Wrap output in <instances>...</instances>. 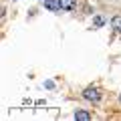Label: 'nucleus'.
I'll return each instance as SVG.
<instances>
[{
  "label": "nucleus",
  "instance_id": "nucleus-5",
  "mask_svg": "<svg viewBox=\"0 0 121 121\" xmlns=\"http://www.w3.org/2000/svg\"><path fill=\"white\" fill-rule=\"evenodd\" d=\"M111 28L115 30V32H121V16H119V14L111 18Z\"/></svg>",
  "mask_w": 121,
  "mask_h": 121
},
{
  "label": "nucleus",
  "instance_id": "nucleus-7",
  "mask_svg": "<svg viewBox=\"0 0 121 121\" xmlns=\"http://www.w3.org/2000/svg\"><path fill=\"white\" fill-rule=\"evenodd\" d=\"M119 103H121V93H119Z\"/></svg>",
  "mask_w": 121,
  "mask_h": 121
},
{
  "label": "nucleus",
  "instance_id": "nucleus-4",
  "mask_svg": "<svg viewBox=\"0 0 121 121\" xmlns=\"http://www.w3.org/2000/svg\"><path fill=\"white\" fill-rule=\"evenodd\" d=\"M75 119H77V121H89L91 119V113L89 111H83V109H81V111H75Z\"/></svg>",
  "mask_w": 121,
  "mask_h": 121
},
{
  "label": "nucleus",
  "instance_id": "nucleus-3",
  "mask_svg": "<svg viewBox=\"0 0 121 121\" xmlns=\"http://www.w3.org/2000/svg\"><path fill=\"white\" fill-rule=\"evenodd\" d=\"M77 0H60V10H75Z\"/></svg>",
  "mask_w": 121,
  "mask_h": 121
},
{
  "label": "nucleus",
  "instance_id": "nucleus-6",
  "mask_svg": "<svg viewBox=\"0 0 121 121\" xmlns=\"http://www.w3.org/2000/svg\"><path fill=\"white\" fill-rule=\"evenodd\" d=\"M95 24H97V26H103V24H105V20H103L101 16H95Z\"/></svg>",
  "mask_w": 121,
  "mask_h": 121
},
{
  "label": "nucleus",
  "instance_id": "nucleus-8",
  "mask_svg": "<svg viewBox=\"0 0 121 121\" xmlns=\"http://www.w3.org/2000/svg\"><path fill=\"white\" fill-rule=\"evenodd\" d=\"M40 2H44V0H40Z\"/></svg>",
  "mask_w": 121,
  "mask_h": 121
},
{
  "label": "nucleus",
  "instance_id": "nucleus-2",
  "mask_svg": "<svg viewBox=\"0 0 121 121\" xmlns=\"http://www.w3.org/2000/svg\"><path fill=\"white\" fill-rule=\"evenodd\" d=\"M44 6H47L51 12H59L60 10V0H44Z\"/></svg>",
  "mask_w": 121,
  "mask_h": 121
},
{
  "label": "nucleus",
  "instance_id": "nucleus-1",
  "mask_svg": "<svg viewBox=\"0 0 121 121\" xmlns=\"http://www.w3.org/2000/svg\"><path fill=\"white\" fill-rule=\"evenodd\" d=\"M83 99L89 101V103H99L101 101V91L97 89V87H85V91H83Z\"/></svg>",
  "mask_w": 121,
  "mask_h": 121
}]
</instances>
